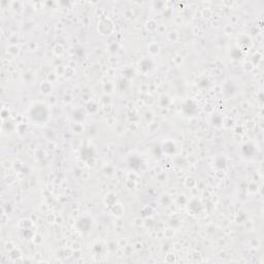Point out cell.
I'll list each match as a JSON object with an SVG mask.
<instances>
[{
  "label": "cell",
  "instance_id": "obj_1",
  "mask_svg": "<svg viewBox=\"0 0 264 264\" xmlns=\"http://www.w3.org/2000/svg\"><path fill=\"white\" fill-rule=\"evenodd\" d=\"M29 118L37 125H42L49 119L48 107L41 102H34L29 109Z\"/></svg>",
  "mask_w": 264,
  "mask_h": 264
},
{
  "label": "cell",
  "instance_id": "obj_2",
  "mask_svg": "<svg viewBox=\"0 0 264 264\" xmlns=\"http://www.w3.org/2000/svg\"><path fill=\"white\" fill-rule=\"evenodd\" d=\"M113 29V23L110 22V20L109 19H103L100 21L99 25H98V30H100L101 34L103 35H109L112 33Z\"/></svg>",
  "mask_w": 264,
  "mask_h": 264
},
{
  "label": "cell",
  "instance_id": "obj_3",
  "mask_svg": "<svg viewBox=\"0 0 264 264\" xmlns=\"http://www.w3.org/2000/svg\"><path fill=\"white\" fill-rule=\"evenodd\" d=\"M153 63L150 59H143L139 62V68L143 72H148L152 68Z\"/></svg>",
  "mask_w": 264,
  "mask_h": 264
},
{
  "label": "cell",
  "instance_id": "obj_4",
  "mask_svg": "<svg viewBox=\"0 0 264 264\" xmlns=\"http://www.w3.org/2000/svg\"><path fill=\"white\" fill-rule=\"evenodd\" d=\"M148 49H149V52L152 55H157L160 53V47H159V45L157 42H151V44L149 45Z\"/></svg>",
  "mask_w": 264,
  "mask_h": 264
},
{
  "label": "cell",
  "instance_id": "obj_5",
  "mask_svg": "<svg viewBox=\"0 0 264 264\" xmlns=\"http://www.w3.org/2000/svg\"><path fill=\"white\" fill-rule=\"evenodd\" d=\"M40 91L44 94H50L52 92V85L49 82H44L40 85Z\"/></svg>",
  "mask_w": 264,
  "mask_h": 264
},
{
  "label": "cell",
  "instance_id": "obj_6",
  "mask_svg": "<svg viewBox=\"0 0 264 264\" xmlns=\"http://www.w3.org/2000/svg\"><path fill=\"white\" fill-rule=\"evenodd\" d=\"M147 28H148V30H150V31H154V30L157 28V23H156L154 20H149L148 22H147Z\"/></svg>",
  "mask_w": 264,
  "mask_h": 264
},
{
  "label": "cell",
  "instance_id": "obj_7",
  "mask_svg": "<svg viewBox=\"0 0 264 264\" xmlns=\"http://www.w3.org/2000/svg\"><path fill=\"white\" fill-rule=\"evenodd\" d=\"M185 184H186L187 187H190V188H192V187H194V186L196 185V182H195V180L193 179L192 177H188L186 179Z\"/></svg>",
  "mask_w": 264,
  "mask_h": 264
},
{
  "label": "cell",
  "instance_id": "obj_8",
  "mask_svg": "<svg viewBox=\"0 0 264 264\" xmlns=\"http://www.w3.org/2000/svg\"><path fill=\"white\" fill-rule=\"evenodd\" d=\"M63 47L61 45H57L56 47L54 48V53L58 55V56H60L61 54H63Z\"/></svg>",
  "mask_w": 264,
  "mask_h": 264
}]
</instances>
